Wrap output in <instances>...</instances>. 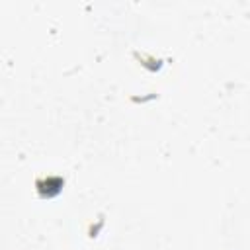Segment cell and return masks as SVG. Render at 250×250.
I'll return each mask as SVG.
<instances>
[{"instance_id":"1","label":"cell","mask_w":250,"mask_h":250,"mask_svg":"<svg viewBox=\"0 0 250 250\" xmlns=\"http://www.w3.org/2000/svg\"><path fill=\"white\" fill-rule=\"evenodd\" d=\"M62 186H64V180H62L61 176H47V178H39V180L35 182L37 193H39L41 197H47V199L59 195V193L62 191Z\"/></svg>"}]
</instances>
